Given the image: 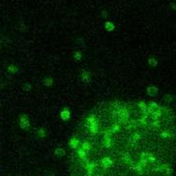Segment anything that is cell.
I'll list each match as a JSON object with an SVG mask.
<instances>
[{"mask_svg": "<svg viewBox=\"0 0 176 176\" xmlns=\"http://www.w3.org/2000/svg\"><path fill=\"white\" fill-rule=\"evenodd\" d=\"M174 114L151 102L110 101L93 109L69 141L73 176H170Z\"/></svg>", "mask_w": 176, "mask_h": 176, "instance_id": "1", "label": "cell"}, {"mask_svg": "<svg viewBox=\"0 0 176 176\" xmlns=\"http://www.w3.org/2000/svg\"><path fill=\"white\" fill-rule=\"evenodd\" d=\"M20 122H21V126L23 127V128L28 126V120L27 116H22L21 119H20Z\"/></svg>", "mask_w": 176, "mask_h": 176, "instance_id": "2", "label": "cell"}, {"mask_svg": "<svg viewBox=\"0 0 176 176\" xmlns=\"http://www.w3.org/2000/svg\"><path fill=\"white\" fill-rule=\"evenodd\" d=\"M106 28H107L109 31H111V29L115 28V26L111 25V23H106Z\"/></svg>", "mask_w": 176, "mask_h": 176, "instance_id": "3", "label": "cell"}]
</instances>
